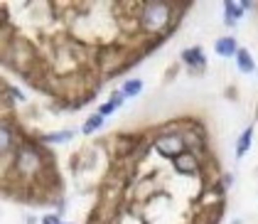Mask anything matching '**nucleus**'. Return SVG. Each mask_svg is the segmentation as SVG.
Returning a JSON list of instances; mask_svg holds the SVG:
<instances>
[{"label": "nucleus", "mask_w": 258, "mask_h": 224, "mask_svg": "<svg viewBox=\"0 0 258 224\" xmlns=\"http://www.w3.org/2000/svg\"><path fill=\"white\" fill-rule=\"evenodd\" d=\"M165 18H167V8L160 5V3H148L145 10H143V25H145L148 30L160 28V25L165 23Z\"/></svg>", "instance_id": "f257e3e1"}, {"label": "nucleus", "mask_w": 258, "mask_h": 224, "mask_svg": "<svg viewBox=\"0 0 258 224\" xmlns=\"http://www.w3.org/2000/svg\"><path fill=\"white\" fill-rule=\"evenodd\" d=\"M157 150H160L162 155H177V158H180L182 138H177V136H165V138L157 143Z\"/></svg>", "instance_id": "f03ea898"}, {"label": "nucleus", "mask_w": 258, "mask_h": 224, "mask_svg": "<svg viewBox=\"0 0 258 224\" xmlns=\"http://www.w3.org/2000/svg\"><path fill=\"white\" fill-rule=\"evenodd\" d=\"M175 165H177L182 172H194V170H197V160H194L192 155H180V158L175 160Z\"/></svg>", "instance_id": "7ed1b4c3"}, {"label": "nucleus", "mask_w": 258, "mask_h": 224, "mask_svg": "<svg viewBox=\"0 0 258 224\" xmlns=\"http://www.w3.org/2000/svg\"><path fill=\"white\" fill-rule=\"evenodd\" d=\"M182 59H184L187 64H204V55H202V50H199V47L187 50V52L182 55Z\"/></svg>", "instance_id": "20e7f679"}, {"label": "nucleus", "mask_w": 258, "mask_h": 224, "mask_svg": "<svg viewBox=\"0 0 258 224\" xmlns=\"http://www.w3.org/2000/svg\"><path fill=\"white\" fill-rule=\"evenodd\" d=\"M216 52H219V55H224V57L233 55V52H236V45H233V40H229V37L219 40V42H216Z\"/></svg>", "instance_id": "39448f33"}, {"label": "nucleus", "mask_w": 258, "mask_h": 224, "mask_svg": "<svg viewBox=\"0 0 258 224\" xmlns=\"http://www.w3.org/2000/svg\"><path fill=\"white\" fill-rule=\"evenodd\" d=\"M236 62H238L241 72H253V62H251V57H248V52H246V50H241V52H238Z\"/></svg>", "instance_id": "423d86ee"}, {"label": "nucleus", "mask_w": 258, "mask_h": 224, "mask_svg": "<svg viewBox=\"0 0 258 224\" xmlns=\"http://www.w3.org/2000/svg\"><path fill=\"white\" fill-rule=\"evenodd\" d=\"M248 145H251V128L243 131V136H241V140H238V145H236V155L241 158V155L248 150Z\"/></svg>", "instance_id": "0eeeda50"}, {"label": "nucleus", "mask_w": 258, "mask_h": 224, "mask_svg": "<svg viewBox=\"0 0 258 224\" xmlns=\"http://www.w3.org/2000/svg\"><path fill=\"white\" fill-rule=\"evenodd\" d=\"M241 8H243V5H236V3H226V5H224L229 23H236V18H241Z\"/></svg>", "instance_id": "6e6552de"}, {"label": "nucleus", "mask_w": 258, "mask_h": 224, "mask_svg": "<svg viewBox=\"0 0 258 224\" xmlns=\"http://www.w3.org/2000/svg\"><path fill=\"white\" fill-rule=\"evenodd\" d=\"M101 123H103V116H101V113L91 116V118H89V121L84 123V133H91V131H96V128H99Z\"/></svg>", "instance_id": "1a4fd4ad"}, {"label": "nucleus", "mask_w": 258, "mask_h": 224, "mask_svg": "<svg viewBox=\"0 0 258 224\" xmlns=\"http://www.w3.org/2000/svg\"><path fill=\"white\" fill-rule=\"evenodd\" d=\"M143 89V82H126L123 84V94L126 96H133V94H138Z\"/></svg>", "instance_id": "9d476101"}, {"label": "nucleus", "mask_w": 258, "mask_h": 224, "mask_svg": "<svg viewBox=\"0 0 258 224\" xmlns=\"http://www.w3.org/2000/svg\"><path fill=\"white\" fill-rule=\"evenodd\" d=\"M10 145V131L3 126V153H5V148Z\"/></svg>", "instance_id": "9b49d317"}, {"label": "nucleus", "mask_w": 258, "mask_h": 224, "mask_svg": "<svg viewBox=\"0 0 258 224\" xmlns=\"http://www.w3.org/2000/svg\"><path fill=\"white\" fill-rule=\"evenodd\" d=\"M69 138V133H54V136H50L47 140H54V143H59V140H67Z\"/></svg>", "instance_id": "f8f14e48"}, {"label": "nucleus", "mask_w": 258, "mask_h": 224, "mask_svg": "<svg viewBox=\"0 0 258 224\" xmlns=\"http://www.w3.org/2000/svg\"><path fill=\"white\" fill-rule=\"evenodd\" d=\"M113 109H116V106H113V104H103V106H101V111H99V113H101V116H106V113H111V111H113Z\"/></svg>", "instance_id": "ddd939ff"}, {"label": "nucleus", "mask_w": 258, "mask_h": 224, "mask_svg": "<svg viewBox=\"0 0 258 224\" xmlns=\"http://www.w3.org/2000/svg\"><path fill=\"white\" fill-rule=\"evenodd\" d=\"M45 224H59V222H57L54 217H47V219H45Z\"/></svg>", "instance_id": "4468645a"}]
</instances>
